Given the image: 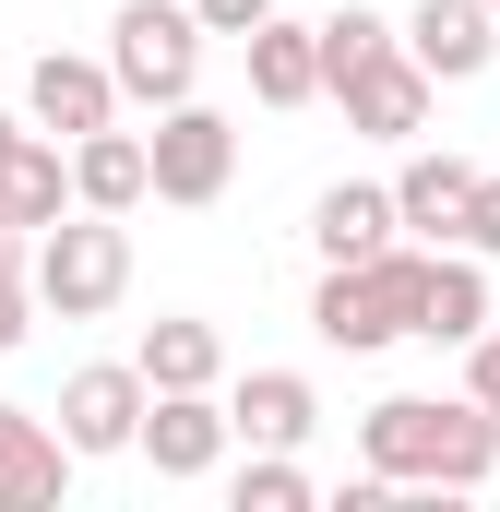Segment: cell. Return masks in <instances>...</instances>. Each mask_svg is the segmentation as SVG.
Masks as SVG:
<instances>
[{
    "label": "cell",
    "instance_id": "277c9868",
    "mask_svg": "<svg viewBox=\"0 0 500 512\" xmlns=\"http://www.w3.org/2000/svg\"><path fill=\"white\" fill-rule=\"evenodd\" d=\"M191 72H203V24H191V0H120V24H108V84L143 96V108H179Z\"/></svg>",
    "mask_w": 500,
    "mask_h": 512
},
{
    "label": "cell",
    "instance_id": "d6986e66",
    "mask_svg": "<svg viewBox=\"0 0 500 512\" xmlns=\"http://www.w3.org/2000/svg\"><path fill=\"white\" fill-rule=\"evenodd\" d=\"M489 322V274H477V251L453 262V251H429V286H417V334L429 346H465Z\"/></svg>",
    "mask_w": 500,
    "mask_h": 512
},
{
    "label": "cell",
    "instance_id": "ffe728a7",
    "mask_svg": "<svg viewBox=\"0 0 500 512\" xmlns=\"http://www.w3.org/2000/svg\"><path fill=\"white\" fill-rule=\"evenodd\" d=\"M381 48H393V24H381L370 0H346V12H322V24H310V60H322V96H334V84H346L358 60H381Z\"/></svg>",
    "mask_w": 500,
    "mask_h": 512
},
{
    "label": "cell",
    "instance_id": "6da1fadb",
    "mask_svg": "<svg viewBox=\"0 0 500 512\" xmlns=\"http://www.w3.org/2000/svg\"><path fill=\"white\" fill-rule=\"evenodd\" d=\"M358 453H370L381 489H477L500 465L477 393H381L370 417H358Z\"/></svg>",
    "mask_w": 500,
    "mask_h": 512
},
{
    "label": "cell",
    "instance_id": "d4e9b609",
    "mask_svg": "<svg viewBox=\"0 0 500 512\" xmlns=\"http://www.w3.org/2000/svg\"><path fill=\"white\" fill-rule=\"evenodd\" d=\"M24 322H36V286H24V274H0V358L24 346Z\"/></svg>",
    "mask_w": 500,
    "mask_h": 512
},
{
    "label": "cell",
    "instance_id": "2e32d148",
    "mask_svg": "<svg viewBox=\"0 0 500 512\" xmlns=\"http://www.w3.org/2000/svg\"><path fill=\"white\" fill-rule=\"evenodd\" d=\"M72 203L84 215H131L143 203V131H72Z\"/></svg>",
    "mask_w": 500,
    "mask_h": 512
},
{
    "label": "cell",
    "instance_id": "5bb4252c",
    "mask_svg": "<svg viewBox=\"0 0 500 512\" xmlns=\"http://www.w3.org/2000/svg\"><path fill=\"white\" fill-rule=\"evenodd\" d=\"M0 215H12L24 239L72 215V155H60V131H12V155H0Z\"/></svg>",
    "mask_w": 500,
    "mask_h": 512
},
{
    "label": "cell",
    "instance_id": "7402d4cb",
    "mask_svg": "<svg viewBox=\"0 0 500 512\" xmlns=\"http://www.w3.org/2000/svg\"><path fill=\"white\" fill-rule=\"evenodd\" d=\"M453 239H465L477 262H500V179H489V167H477V191H465V227H453Z\"/></svg>",
    "mask_w": 500,
    "mask_h": 512
},
{
    "label": "cell",
    "instance_id": "3957f363",
    "mask_svg": "<svg viewBox=\"0 0 500 512\" xmlns=\"http://www.w3.org/2000/svg\"><path fill=\"white\" fill-rule=\"evenodd\" d=\"M24 286H36V310H60V322H96V310H120V298H131V227L72 203L60 227H36Z\"/></svg>",
    "mask_w": 500,
    "mask_h": 512
},
{
    "label": "cell",
    "instance_id": "603a6c76",
    "mask_svg": "<svg viewBox=\"0 0 500 512\" xmlns=\"http://www.w3.org/2000/svg\"><path fill=\"white\" fill-rule=\"evenodd\" d=\"M465 393H477V405H489V417H500V334H489V322L465 334Z\"/></svg>",
    "mask_w": 500,
    "mask_h": 512
},
{
    "label": "cell",
    "instance_id": "30bf717a",
    "mask_svg": "<svg viewBox=\"0 0 500 512\" xmlns=\"http://www.w3.org/2000/svg\"><path fill=\"white\" fill-rule=\"evenodd\" d=\"M131 417H143V370H131V358L60 382V441H72V453H131Z\"/></svg>",
    "mask_w": 500,
    "mask_h": 512
},
{
    "label": "cell",
    "instance_id": "44dd1931",
    "mask_svg": "<svg viewBox=\"0 0 500 512\" xmlns=\"http://www.w3.org/2000/svg\"><path fill=\"white\" fill-rule=\"evenodd\" d=\"M298 501H310L298 453H250V465H239V512H298Z\"/></svg>",
    "mask_w": 500,
    "mask_h": 512
},
{
    "label": "cell",
    "instance_id": "e0dca14e",
    "mask_svg": "<svg viewBox=\"0 0 500 512\" xmlns=\"http://www.w3.org/2000/svg\"><path fill=\"white\" fill-rule=\"evenodd\" d=\"M239 48H250V96H262V108H310V96H322V60H310V24L262 12V24H250Z\"/></svg>",
    "mask_w": 500,
    "mask_h": 512
},
{
    "label": "cell",
    "instance_id": "ac0fdd59",
    "mask_svg": "<svg viewBox=\"0 0 500 512\" xmlns=\"http://www.w3.org/2000/svg\"><path fill=\"white\" fill-rule=\"evenodd\" d=\"M310 239H322V262H370L381 239H393V191H381V179H334V191L310 203Z\"/></svg>",
    "mask_w": 500,
    "mask_h": 512
},
{
    "label": "cell",
    "instance_id": "52a82bcc",
    "mask_svg": "<svg viewBox=\"0 0 500 512\" xmlns=\"http://www.w3.org/2000/svg\"><path fill=\"white\" fill-rule=\"evenodd\" d=\"M131 453H143L155 477H215V453H227V405H215V393H143Z\"/></svg>",
    "mask_w": 500,
    "mask_h": 512
},
{
    "label": "cell",
    "instance_id": "484cf974",
    "mask_svg": "<svg viewBox=\"0 0 500 512\" xmlns=\"http://www.w3.org/2000/svg\"><path fill=\"white\" fill-rule=\"evenodd\" d=\"M0 274H24V227L12 215H0Z\"/></svg>",
    "mask_w": 500,
    "mask_h": 512
},
{
    "label": "cell",
    "instance_id": "4fadbf2b",
    "mask_svg": "<svg viewBox=\"0 0 500 512\" xmlns=\"http://www.w3.org/2000/svg\"><path fill=\"white\" fill-rule=\"evenodd\" d=\"M131 370H143V393H215V382H227V334L191 322V310H167V322H143Z\"/></svg>",
    "mask_w": 500,
    "mask_h": 512
},
{
    "label": "cell",
    "instance_id": "cb8c5ba5",
    "mask_svg": "<svg viewBox=\"0 0 500 512\" xmlns=\"http://www.w3.org/2000/svg\"><path fill=\"white\" fill-rule=\"evenodd\" d=\"M262 12H274V0H191V24H203V36H250Z\"/></svg>",
    "mask_w": 500,
    "mask_h": 512
},
{
    "label": "cell",
    "instance_id": "4316f807",
    "mask_svg": "<svg viewBox=\"0 0 500 512\" xmlns=\"http://www.w3.org/2000/svg\"><path fill=\"white\" fill-rule=\"evenodd\" d=\"M12 131H24V120H12V108H0V155H12Z\"/></svg>",
    "mask_w": 500,
    "mask_h": 512
},
{
    "label": "cell",
    "instance_id": "5b68a950",
    "mask_svg": "<svg viewBox=\"0 0 500 512\" xmlns=\"http://www.w3.org/2000/svg\"><path fill=\"white\" fill-rule=\"evenodd\" d=\"M239 179V120L227 108H155V131H143V203H215Z\"/></svg>",
    "mask_w": 500,
    "mask_h": 512
},
{
    "label": "cell",
    "instance_id": "8992f818",
    "mask_svg": "<svg viewBox=\"0 0 500 512\" xmlns=\"http://www.w3.org/2000/svg\"><path fill=\"white\" fill-rule=\"evenodd\" d=\"M393 48H405L429 84H477V72L500 60V12H489V0H417Z\"/></svg>",
    "mask_w": 500,
    "mask_h": 512
},
{
    "label": "cell",
    "instance_id": "83f0119b",
    "mask_svg": "<svg viewBox=\"0 0 500 512\" xmlns=\"http://www.w3.org/2000/svg\"><path fill=\"white\" fill-rule=\"evenodd\" d=\"M489 453H500V417H489Z\"/></svg>",
    "mask_w": 500,
    "mask_h": 512
},
{
    "label": "cell",
    "instance_id": "f1b7e54d",
    "mask_svg": "<svg viewBox=\"0 0 500 512\" xmlns=\"http://www.w3.org/2000/svg\"><path fill=\"white\" fill-rule=\"evenodd\" d=\"M489 12H500V0H489Z\"/></svg>",
    "mask_w": 500,
    "mask_h": 512
},
{
    "label": "cell",
    "instance_id": "7c38bea8",
    "mask_svg": "<svg viewBox=\"0 0 500 512\" xmlns=\"http://www.w3.org/2000/svg\"><path fill=\"white\" fill-rule=\"evenodd\" d=\"M60 477H72V441L36 405H0V512H48Z\"/></svg>",
    "mask_w": 500,
    "mask_h": 512
},
{
    "label": "cell",
    "instance_id": "7a4b0ae2",
    "mask_svg": "<svg viewBox=\"0 0 500 512\" xmlns=\"http://www.w3.org/2000/svg\"><path fill=\"white\" fill-rule=\"evenodd\" d=\"M417 286H429V251H405V239H381L370 262H322L310 334H322L334 358H381L393 334H417Z\"/></svg>",
    "mask_w": 500,
    "mask_h": 512
},
{
    "label": "cell",
    "instance_id": "9c48e42d",
    "mask_svg": "<svg viewBox=\"0 0 500 512\" xmlns=\"http://www.w3.org/2000/svg\"><path fill=\"white\" fill-rule=\"evenodd\" d=\"M310 429H322L310 370H250V382L227 393V441H250V453H298Z\"/></svg>",
    "mask_w": 500,
    "mask_h": 512
},
{
    "label": "cell",
    "instance_id": "8fae6325",
    "mask_svg": "<svg viewBox=\"0 0 500 512\" xmlns=\"http://www.w3.org/2000/svg\"><path fill=\"white\" fill-rule=\"evenodd\" d=\"M24 108H36V131H108L120 120V84H108V60H72V48H48L36 72H24Z\"/></svg>",
    "mask_w": 500,
    "mask_h": 512
},
{
    "label": "cell",
    "instance_id": "ba28073f",
    "mask_svg": "<svg viewBox=\"0 0 500 512\" xmlns=\"http://www.w3.org/2000/svg\"><path fill=\"white\" fill-rule=\"evenodd\" d=\"M334 96H346V120L370 131V143H417V131H429V96H441V84H429V72H417L405 48H381V60H358V72H346Z\"/></svg>",
    "mask_w": 500,
    "mask_h": 512
},
{
    "label": "cell",
    "instance_id": "9a60e30c",
    "mask_svg": "<svg viewBox=\"0 0 500 512\" xmlns=\"http://www.w3.org/2000/svg\"><path fill=\"white\" fill-rule=\"evenodd\" d=\"M465 191H477V167L417 143V155L393 167V227H417V239H453V227H465Z\"/></svg>",
    "mask_w": 500,
    "mask_h": 512
}]
</instances>
